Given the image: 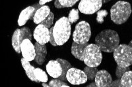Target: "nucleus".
Returning <instances> with one entry per match:
<instances>
[{
	"instance_id": "f257e3e1",
	"label": "nucleus",
	"mask_w": 132,
	"mask_h": 87,
	"mask_svg": "<svg viewBox=\"0 0 132 87\" xmlns=\"http://www.w3.org/2000/svg\"><path fill=\"white\" fill-rule=\"evenodd\" d=\"M95 43L99 47L101 51L104 52H114L120 45V37L114 30H104L95 37Z\"/></svg>"
},
{
	"instance_id": "f03ea898",
	"label": "nucleus",
	"mask_w": 132,
	"mask_h": 87,
	"mask_svg": "<svg viewBox=\"0 0 132 87\" xmlns=\"http://www.w3.org/2000/svg\"><path fill=\"white\" fill-rule=\"evenodd\" d=\"M131 11L129 2L118 1L110 9V18L114 24L121 25L129 19Z\"/></svg>"
},
{
	"instance_id": "7ed1b4c3",
	"label": "nucleus",
	"mask_w": 132,
	"mask_h": 87,
	"mask_svg": "<svg viewBox=\"0 0 132 87\" xmlns=\"http://www.w3.org/2000/svg\"><path fill=\"white\" fill-rule=\"evenodd\" d=\"M71 26L68 17L63 16L56 21L54 26V36L57 46H62L69 40Z\"/></svg>"
},
{
	"instance_id": "20e7f679",
	"label": "nucleus",
	"mask_w": 132,
	"mask_h": 87,
	"mask_svg": "<svg viewBox=\"0 0 132 87\" xmlns=\"http://www.w3.org/2000/svg\"><path fill=\"white\" fill-rule=\"evenodd\" d=\"M114 58L119 66L129 67L132 65V47L129 45H119L114 51Z\"/></svg>"
},
{
	"instance_id": "39448f33",
	"label": "nucleus",
	"mask_w": 132,
	"mask_h": 87,
	"mask_svg": "<svg viewBox=\"0 0 132 87\" xmlns=\"http://www.w3.org/2000/svg\"><path fill=\"white\" fill-rule=\"evenodd\" d=\"M82 57L87 66L98 67L102 62V51L96 44H89L85 49Z\"/></svg>"
},
{
	"instance_id": "423d86ee",
	"label": "nucleus",
	"mask_w": 132,
	"mask_h": 87,
	"mask_svg": "<svg viewBox=\"0 0 132 87\" xmlns=\"http://www.w3.org/2000/svg\"><path fill=\"white\" fill-rule=\"evenodd\" d=\"M91 37L90 24L86 21H81L75 26L73 34V40L77 43H88Z\"/></svg>"
},
{
	"instance_id": "0eeeda50",
	"label": "nucleus",
	"mask_w": 132,
	"mask_h": 87,
	"mask_svg": "<svg viewBox=\"0 0 132 87\" xmlns=\"http://www.w3.org/2000/svg\"><path fill=\"white\" fill-rule=\"evenodd\" d=\"M102 5L101 0H81L78 5L79 10L85 15H93L98 12Z\"/></svg>"
},
{
	"instance_id": "6e6552de",
	"label": "nucleus",
	"mask_w": 132,
	"mask_h": 87,
	"mask_svg": "<svg viewBox=\"0 0 132 87\" xmlns=\"http://www.w3.org/2000/svg\"><path fill=\"white\" fill-rule=\"evenodd\" d=\"M66 77L69 83L73 85L84 84L88 80L85 71L75 68H71L68 70Z\"/></svg>"
},
{
	"instance_id": "1a4fd4ad",
	"label": "nucleus",
	"mask_w": 132,
	"mask_h": 87,
	"mask_svg": "<svg viewBox=\"0 0 132 87\" xmlns=\"http://www.w3.org/2000/svg\"><path fill=\"white\" fill-rule=\"evenodd\" d=\"M36 41L40 45H46L50 41V30L42 24H38L33 33Z\"/></svg>"
},
{
	"instance_id": "9d476101",
	"label": "nucleus",
	"mask_w": 132,
	"mask_h": 87,
	"mask_svg": "<svg viewBox=\"0 0 132 87\" xmlns=\"http://www.w3.org/2000/svg\"><path fill=\"white\" fill-rule=\"evenodd\" d=\"M21 50L22 56L27 60L30 62L35 59L36 51H35V45L32 43L30 40H23L21 45Z\"/></svg>"
},
{
	"instance_id": "9b49d317",
	"label": "nucleus",
	"mask_w": 132,
	"mask_h": 87,
	"mask_svg": "<svg viewBox=\"0 0 132 87\" xmlns=\"http://www.w3.org/2000/svg\"><path fill=\"white\" fill-rule=\"evenodd\" d=\"M95 83L97 87H110L112 78L106 70H100L95 77Z\"/></svg>"
},
{
	"instance_id": "f8f14e48",
	"label": "nucleus",
	"mask_w": 132,
	"mask_h": 87,
	"mask_svg": "<svg viewBox=\"0 0 132 87\" xmlns=\"http://www.w3.org/2000/svg\"><path fill=\"white\" fill-rule=\"evenodd\" d=\"M46 71L48 75L55 79L59 78L62 73V68L57 60L49 61L46 65Z\"/></svg>"
},
{
	"instance_id": "ddd939ff",
	"label": "nucleus",
	"mask_w": 132,
	"mask_h": 87,
	"mask_svg": "<svg viewBox=\"0 0 132 87\" xmlns=\"http://www.w3.org/2000/svg\"><path fill=\"white\" fill-rule=\"evenodd\" d=\"M35 51H36V57L35 62L40 66H42L46 60L47 55V49L46 45H40L38 42L35 43Z\"/></svg>"
},
{
	"instance_id": "4468645a",
	"label": "nucleus",
	"mask_w": 132,
	"mask_h": 87,
	"mask_svg": "<svg viewBox=\"0 0 132 87\" xmlns=\"http://www.w3.org/2000/svg\"><path fill=\"white\" fill-rule=\"evenodd\" d=\"M50 9L47 5H43L40 7L39 9L35 13L33 18V21L36 24H40L43 20L46 19L50 13Z\"/></svg>"
},
{
	"instance_id": "2eb2a0df",
	"label": "nucleus",
	"mask_w": 132,
	"mask_h": 87,
	"mask_svg": "<svg viewBox=\"0 0 132 87\" xmlns=\"http://www.w3.org/2000/svg\"><path fill=\"white\" fill-rule=\"evenodd\" d=\"M89 45L88 43H77L73 41L71 46V54L77 59L79 60L80 61H83V52Z\"/></svg>"
},
{
	"instance_id": "dca6fc26",
	"label": "nucleus",
	"mask_w": 132,
	"mask_h": 87,
	"mask_svg": "<svg viewBox=\"0 0 132 87\" xmlns=\"http://www.w3.org/2000/svg\"><path fill=\"white\" fill-rule=\"evenodd\" d=\"M23 40L24 39H23V33L21 31V29H16L13 34L11 43H12L14 50L17 53H21V45L22 42L23 41Z\"/></svg>"
},
{
	"instance_id": "f3484780",
	"label": "nucleus",
	"mask_w": 132,
	"mask_h": 87,
	"mask_svg": "<svg viewBox=\"0 0 132 87\" xmlns=\"http://www.w3.org/2000/svg\"><path fill=\"white\" fill-rule=\"evenodd\" d=\"M35 9L32 6H29L23 9L21 11L18 19V24L19 26H23L27 23L29 19L31 18L33 13L35 12Z\"/></svg>"
},
{
	"instance_id": "a211bd4d",
	"label": "nucleus",
	"mask_w": 132,
	"mask_h": 87,
	"mask_svg": "<svg viewBox=\"0 0 132 87\" xmlns=\"http://www.w3.org/2000/svg\"><path fill=\"white\" fill-rule=\"evenodd\" d=\"M21 62L22 66H23V68L25 70V73L27 74V77H29L32 81H35V82L37 83H40L35 77V74H34V69L35 68V67L30 65V63H29V61L27 60L24 58H22L21 60Z\"/></svg>"
},
{
	"instance_id": "6ab92c4d",
	"label": "nucleus",
	"mask_w": 132,
	"mask_h": 87,
	"mask_svg": "<svg viewBox=\"0 0 132 87\" xmlns=\"http://www.w3.org/2000/svg\"><path fill=\"white\" fill-rule=\"evenodd\" d=\"M56 60L58 62H60L62 68V73L61 75V76L59 77L58 79L60 80H62V81H68L67 77H66L67 73H68V70L70 68H72V66H71V64L68 61L66 60L62 59V58H57Z\"/></svg>"
},
{
	"instance_id": "aec40b11",
	"label": "nucleus",
	"mask_w": 132,
	"mask_h": 87,
	"mask_svg": "<svg viewBox=\"0 0 132 87\" xmlns=\"http://www.w3.org/2000/svg\"><path fill=\"white\" fill-rule=\"evenodd\" d=\"M122 87H132V71H126L120 79Z\"/></svg>"
},
{
	"instance_id": "412c9836",
	"label": "nucleus",
	"mask_w": 132,
	"mask_h": 87,
	"mask_svg": "<svg viewBox=\"0 0 132 87\" xmlns=\"http://www.w3.org/2000/svg\"><path fill=\"white\" fill-rule=\"evenodd\" d=\"M34 74H35L36 78L40 82H42V83H46V82H48V77L45 71H44L40 68H35L34 69Z\"/></svg>"
},
{
	"instance_id": "4be33fe9",
	"label": "nucleus",
	"mask_w": 132,
	"mask_h": 87,
	"mask_svg": "<svg viewBox=\"0 0 132 87\" xmlns=\"http://www.w3.org/2000/svg\"><path fill=\"white\" fill-rule=\"evenodd\" d=\"M84 71L86 75H87L88 80L93 81V80H95L96 73H97V72L98 71V69L96 68V67L93 68V67H89L87 66L84 68Z\"/></svg>"
},
{
	"instance_id": "5701e85b",
	"label": "nucleus",
	"mask_w": 132,
	"mask_h": 87,
	"mask_svg": "<svg viewBox=\"0 0 132 87\" xmlns=\"http://www.w3.org/2000/svg\"><path fill=\"white\" fill-rule=\"evenodd\" d=\"M79 9H73L70 10L69 15H68V20H69V22L71 24H73L75 22L78 20L79 18Z\"/></svg>"
},
{
	"instance_id": "b1692460",
	"label": "nucleus",
	"mask_w": 132,
	"mask_h": 87,
	"mask_svg": "<svg viewBox=\"0 0 132 87\" xmlns=\"http://www.w3.org/2000/svg\"><path fill=\"white\" fill-rule=\"evenodd\" d=\"M54 15L52 12H50V15H48V16L44 20L42 21L40 24H42L44 25L45 27H46L47 28H51L52 25L53 24V22H54Z\"/></svg>"
},
{
	"instance_id": "393cba45",
	"label": "nucleus",
	"mask_w": 132,
	"mask_h": 87,
	"mask_svg": "<svg viewBox=\"0 0 132 87\" xmlns=\"http://www.w3.org/2000/svg\"><path fill=\"white\" fill-rule=\"evenodd\" d=\"M50 87H69L68 84L60 79H52L50 81Z\"/></svg>"
},
{
	"instance_id": "a878e982",
	"label": "nucleus",
	"mask_w": 132,
	"mask_h": 87,
	"mask_svg": "<svg viewBox=\"0 0 132 87\" xmlns=\"http://www.w3.org/2000/svg\"><path fill=\"white\" fill-rule=\"evenodd\" d=\"M61 8L71 7L78 2V0H59Z\"/></svg>"
},
{
	"instance_id": "bb28decb",
	"label": "nucleus",
	"mask_w": 132,
	"mask_h": 87,
	"mask_svg": "<svg viewBox=\"0 0 132 87\" xmlns=\"http://www.w3.org/2000/svg\"><path fill=\"white\" fill-rule=\"evenodd\" d=\"M96 14H97L96 21L99 24H102L104 22V18L108 15V13L106 10H98Z\"/></svg>"
},
{
	"instance_id": "cd10ccee",
	"label": "nucleus",
	"mask_w": 132,
	"mask_h": 87,
	"mask_svg": "<svg viewBox=\"0 0 132 87\" xmlns=\"http://www.w3.org/2000/svg\"><path fill=\"white\" fill-rule=\"evenodd\" d=\"M129 71V67H127V68H122V67L117 66L116 67V75L117 76L118 79H121L122 77V75L126 72V71Z\"/></svg>"
},
{
	"instance_id": "c85d7f7f",
	"label": "nucleus",
	"mask_w": 132,
	"mask_h": 87,
	"mask_svg": "<svg viewBox=\"0 0 132 87\" xmlns=\"http://www.w3.org/2000/svg\"><path fill=\"white\" fill-rule=\"evenodd\" d=\"M21 31L23 33V39H29L31 41L32 40V34L30 31V29L29 28L24 27V28H21Z\"/></svg>"
},
{
	"instance_id": "c756f323",
	"label": "nucleus",
	"mask_w": 132,
	"mask_h": 87,
	"mask_svg": "<svg viewBox=\"0 0 132 87\" xmlns=\"http://www.w3.org/2000/svg\"><path fill=\"white\" fill-rule=\"evenodd\" d=\"M53 30H54V27L50 28V42L52 45L54 46V47H56V46H57V45L56 43V41H55L54 33H53Z\"/></svg>"
},
{
	"instance_id": "7c9ffc66",
	"label": "nucleus",
	"mask_w": 132,
	"mask_h": 87,
	"mask_svg": "<svg viewBox=\"0 0 132 87\" xmlns=\"http://www.w3.org/2000/svg\"><path fill=\"white\" fill-rule=\"evenodd\" d=\"M114 86H117V87H122V84H121V81L120 79L116 80V81H112L110 84V87H114Z\"/></svg>"
},
{
	"instance_id": "2f4dec72",
	"label": "nucleus",
	"mask_w": 132,
	"mask_h": 87,
	"mask_svg": "<svg viewBox=\"0 0 132 87\" xmlns=\"http://www.w3.org/2000/svg\"><path fill=\"white\" fill-rule=\"evenodd\" d=\"M52 2V0H40V1H39V5L43 6V5H44L45 3H48V2Z\"/></svg>"
},
{
	"instance_id": "473e14b6",
	"label": "nucleus",
	"mask_w": 132,
	"mask_h": 87,
	"mask_svg": "<svg viewBox=\"0 0 132 87\" xmlns=\"http://www.w3.org/2000/svg\"><path fill=\"white\" fill-rule=\"evenodd\" d=\"M95 86H96V83H95V82H93V83H90V84H89L88 86H87V87H95Z\"/></svg>"
},
{
	"instance_id": "72a5a7b5",
	"label": "nucleus",
	"mask_w": 132,
	"mask_h": 87,
	"mask_svg": "<svg viewBox=\"0 0 132 87\" xmlns=\"http://www.w3.org/2000/svg\"><path fill=\"white\" fill-rule=\"evenodd\" d=\"M42 86H44V87H50L49 84H46V83H42Z\"/></svg>"
},
{
	"instance_id": "f704fd0d",
	"label": "nucleus",
	"mask_w": 132,
	"mask_h": 87,
	"mask_svg": "<svg viewBox=\"0 0 132 87\" xmlns=\"http://www.w3.org/2000/svg\"><path fill=\"white\" fill-rule=\"evenodd\" d=\"M128 45H129L130 46V47H132V40H131V41L130 42H129V43Z\"/></svg>"
}]
</instances>
